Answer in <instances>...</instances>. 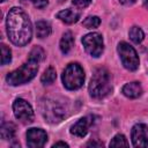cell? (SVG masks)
Here are the masks:
<instances>
[{"label":"cell","instance_id":"9c48e42d","mask_svg":"<svg viewBox=\"0 0 148 148\" xmlns=\"http://www.w3.org/2000/svg\"><path fill=\"white\" fill-rule=\"evenodd\" d=\"M47 141V134L42 128H29L27 131V145L30 148L43 147Z\"/></svg>","mask_w":148,"mask_h":148},{"label":"cell","instance_id":"8fae6325","mask_svg":"<svg viewBox=\"0 0 148 148\" xmlns=\"http://www.w3.org/2000/svg\"><path fill=\"white\" fill-rule=\"evenodd\" d=\"M92 123H94V117L92 116L83 117V118L79 119L74 125H72L71 133L75 136H77V138H83L88 133V130L92 125Z\"/></svg>","mask_w":148,"mask_h":148},{"label":"cell","instance_id":"7c38bea8","mask_svg":"<svg viewBox=\"0 0 148 148\" xmlns=\"http://www.w3.org/2000/svg\"><path fill=\"white\" fill-rule=\"evenodd\" d=\"M80 12L76 10V9H73V8H67V9H64V10H60L58 14H57V17L67 23V24H72V23H75L79 21L80 18Z\"/></svg>","mask_w":148,"mask_h":148},{"label":"cell","instance_id":"44dd1931","mask_svg":"<svg viewBox=\"0 0 148 148\" xmlns=\"http://www.w3.org/2000/svg\"><path fill=\"white\" fill-rule=\"evenodd\" d=\"M130 143L127 142L125 135L117 134L113 136V139L110 141V147H127Z\"/></svg>","mask_w":148,"mask_h":148},{"label":"cell","instance_id":"5b68a950","mask_svg":"<svg viewBox=\"0 0 148 148\" xmlns=\"http://www.w3.org/2000/svg\"><path fill=\"white\" fill-rule=\"evenodd\" d=\"M62 84L68 90H76L82 87L84 82L83 68L77 62H72L66 66L61 75Z\"/></svg>","mask_w":148,"mask_h":148},{"label":"cell","instance_id":"9a60e30c","mask_svg":"<svg viewBox=\"0 0 148 148\" xmlns=\"http://www.w3.org/2000/svg\"><path fill=\"white\" fill-rule=\"evenodd\" d=\"M73 44H74V37H73V34L71 31H66L62 37H61V40H60V50L64 54L68 53L69 50L73 47Z\"/></svg>","mask_w":148,"mask_h":148},{"label":"cell","instance_id":"5bb4252c","mask_svg":"<svg viewBox=\"0 0 148 148\" xmlns=\"http://www.w3.org/2000/svg\"><path fill=\"white\" fill-rule=\"evenodd\" d=\"M52 32L51 24L46 21H38L36 23V36L38 38H45L49 37Z\"/></svg>","mask_w":148,"mask_h":148},{"label":"cell","instance_id":"f1b7e54d","mask_svg":"<svg viewBox=\"0 0 148 148\" xmlns=\"http://www.w3.org/2000/svg\"><path fill=\"white\" fill-rule=\"evenodd\" d=\"M1 1H2V2H5V1H6V0H1Z\"/></svg>","mask_w":148,"mask_h":148},{"label":"cell","instance_id":"83f0119b","mask_svg":"<svg viewBox=\"0 0 148 148\" xmlns=\"http://www.w3.org/2000/svg\"><path fill=\"white\" fill-rule=\"evenodd\" d=\"M143 6H145V8L148 9V0H143Z\"/></svg>","mask_w":148,"mask_h":148},{"label":"cell","instance_id":"4316f807","mask_svg":"<svg viewBox=\"0 0 148 148\" xmlns=\"http://www.w3.org/2000/svg\"><path fill=\"white\" fill-rule=\"evenodd\" d=\"M87 146H102V143H96V142H92V141H90Z\"/></svg>","mask_w":148,"mask_h":148},{"label":"cell","instance_id":"7a4b0ae2","mask_svg":"<svg viewBox=\"0 0 148 148\" xmlns=\"http://www.w3.org/2000/svg\"><path fill=\"white\" fill-rule=\"evenodd\" d=\"M88 90L90 96L97 99L109 95V92L112 90V86H111V76L106 68L98 67L95 69Z\"/></svg>","mask_w":148,"mask_h":148},{"label":"cell","instance_id":"3957f363","mask_svg":"<svg viewBox=\"0 0 148 148\" xmlns=\"http://www.w3.org/2000/svg\"><path fill=\"white\" fill-rule=\"evenodd\" d=\"M38 61L28 59V61L23 64L20 68L8 73L6 76V81L10 86H20L31 81L38 72Z\"/></svg>","mask_w":148,"mask_h":148},{"label":"cell","instance_id":"ffe728a7","mask_svg":"<svg viewBox=\"0 0 148 148\" xmlns=\"http://www.w3.org/2000/svg\"><path fill=\"white\" fill-rule=\"evenodd\" d=\"M101 24V18L98 16H88L83 20L82 25L87 29H95Z\"/></svg>","mask_w":148,"mask_h":148},{"label":"cell","instance_id":"484cf974","mask_svg":"<svg viewBox=\"0 0 148 148\" xmlns=\"http://www.w3.org/2000/svg\"><path fill=\"white\" fill-rule=\"evenodd\" d=\"M59 146H61V147H68V145L65 143V142H56L53 145V147H59Z\"/></svg>","mask_w":148,"mask_h":148},{"label":"cell","instance_id":"2e32d148","mask_svg":"<svg viewBox=\"0 0 148 148\" xmlns=\"http://www.w3.org/2000/svg\"><path fill=\"white\" fill-rule=\"evenodd\" d=\"M0 135L3 140H10L15 135V126L12 123H2L0 128Z\"/></svg>","mask_w":148,"mask_h":148},{"label":"cell","instance_id":"e0dca14e","mask_svg":"<svg viewBox=\"0 0 148 148\" xmlns=\"http://www.w3.org/2000/svg\"><path fill=\"white\" fill-rule=\"evenodd\" d=\"M128 36H130L131 40H132L133 43H135V44L141 43V42L143 40V38H145V34H143L142 29H141L140 27H136V25H134V27H132V28L130 29Z\"/></svg>","mask_w":148,"mask_h":148},{"label":"cell","instance_id":"52a82bcc","mask_svg":"<svg viewBox=\"0 0 148 148\" xmlns=\"http://www.w3.org/2000/svg\"><path fill=\"white\" fill-rule=\"evenodd\" d=\"M82 44L84 46V50L91 57H99L103 53L104 50V43L103 37L98 32H90L82 37Z\"/></svg>","mask_w":148,"mask_h":148},{"label":"cell","instance_id":"d6986e66","mask_svg":"<svg viewBox=\"0 0 148 148\" xmlns=\"http://www.w3.org/2000/svg\"><path fill=\"white\" fill-rule=\"evenodd\" d=\"M28 59L40 62V61H43V60L45 59V51H44L40 46H35V47L30 51Z\"/></svg>","mask_w":148,"mask_h":148},{"label":"cell","instance_id":"30bf717a","mask_svg":"<svg viewBox=\"0 0 148 148\" xmlns=\"http://www.w3.org/2000/svg\"><path fill=\"white\" fill-rule=\"evenodd\" d=\"M132 143L134 147H148V126L145 124H136L133 126Z\"/></svg>","mask_w":148,"mask_h":148},{"label":"cell","instance_id":"ba28073f","mask_svg":"<svg viewBox=\"0 0 148 148\" xmlns=\"http://www.w3.org/2000/svg\"><path fill=\"white\" fill-rule=\"evenodd\" d=\"M13 111L16 119H18L23 124H29L34 120V110L31 105L23 98H16L14 101Z\"/></svg>","mask_w":148,"mask_h":148},{"label":"cell","instance_id":"ac0fdd59","mask_svg":"<svg viewBox=\"0 0 148 148\" xmlns=\"http://www.w3.org/2000/svg\"><path fill=\"white\" fill-rule=\"evenodd\" d=\"M56 77H57L56 69H54L52 66H50V67H47V68L44 71L43 75H42V77H40V81H42L43 84H51V83L54 82Z\"/></svg>","mask_w":148,"mask_h":148},{"label":"cell","instance_id":"7402d4cb","mask_svg":"<svg viewBox=\"0 0 148 148\" xmlns=\"http://www.w3.org/2000/svg\"><path fill=\"white\" fill-rule=\"evenodd\" d=\"M1 65H7L12 60V52L9 50V47H7V45L1 44Z\"/></svg>","mask_w":148,"mask_h":148},{"label":"cell","instance_id":"8992f818","mask_svg":"<svg viewBox=\"0 0 148 148\" xmlns=\"http://www.w3.org/2000/svg\"><path fill=\"white\" fill-rule=\"evenodd\" d=\"M117 50H118V53H119V57L121 59L124 67L128 71H132V72L136 71L139 67L140 60H139V57H138L135 49L126 42H120L118 44Z\"/></svg>","mask_w":148,"mask_h":148},{"label":"cell","instance_id":"603a6c76","mask_svg":"<svg viewBox=\"0 0 148 148\" xmlns=\"http://www.w3.org/2000/svg\"><path fill=\"white\" fill-rule=\"evenodd\" d=\"M92 0H72V3L77 8H86L90 5Z\"/></svg>","mask_w":148,"mask_h":148},{"label":"cell","instance_id":"4fadbf2b","mask_svg":"<svg viewBox=\"0 0 148 148\" xmlns=\"http://www.w3.org/2000/svg\"><path fill=\"white\" fill-rule=\"evenodd\" d=\"M121 92L128 97V98H138L139 96H141L142 94V87L139 82L134 81V82H130V83H126L123 89H121Z\"/></svg>","mask_w":148,"mask_h":148},{"label":"cell","instance_id":"d4e9b609","mask_svg":"<svg viewBox=\"0 0 148 148\" xmlns=\"http://www.w3.org/2000/svg\"><path fill=\"white\" fill-rule=\"evenodd\" d=\"M135 1H136V0H119L120 3H123V5H127V6H128V5H133Z\"/></svg>","mask_w":148,"mask_h":148},{"label":"cell","instance_id":"cb8c5ba5","mask_svg":"<svg viewBox=\"0 0 148 148\" xmlns=\"http://www.w3.org/2000/svg\"><path fill=\"white\" fill-rule=\"evenodd\" d=\"M31 1H32L34 6H35L36 8H39V9L45 8V7L47 6V3H49L47 0H31Z\"/></svg>","mask_w":148,"mask_h":148},{"label":"cell","instance_id":"277c9868","mask_svg":"<svg viewBox=\"0 0 148 148\" xmlns=\"http://www.w3.org/2000/svg\"><path fill=\"white\" fill-rule=\"evenodd\" d=\"M39 109L44 119L51 124L61 121L66 114V110L64 105L60 102L56 101L54 98H50V97H45L40 101Z\"/></svg>","mask_w":148,"mask_h":148},{"label":"cell","instance_id":"6da1fadb","mask_svg":"<svg viewBox=\"0 0 148 148\" xmlns=\"http://www.w3.org/2000/svg\"><path fill=\"white\" fill-rule=\"evenodd\" d=\"M6 27L8 38L14 45L24 46L31 40V22L23 9L18 7H13L7 14Z\"/></svg>","mask_w":148,"mask_h":148}]
</instances>
